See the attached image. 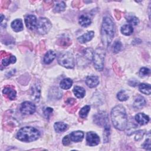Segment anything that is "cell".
<instances>
[{
	"label": "cell",
	"mask_w": 151,
	"mask_h": 151,
	"mask_svg": "<svg viewBox=\"0 0 151 151\" xmlns=\"http://www.w3.org/2000/svg\"><path fill=\"white\" fill-rule=\"evenodd\" d=\"M111 119L114 127L119 130H124L127 124V116L125 108L117 105L111 111Z\"/></svg>",
	"instance_id": "1"
},
{
	"label": "cell",
	"mask_w": 151,
	"mask_h": 151,
	"mask_svg": "<svg viewBox=\"0 0 151 151\" xmlns=\"http://www.w3.org/2000/svg\"><path fill=\"white\" fill-rule=\"evenodd\" d=\"M114 35V26L111 18L105 17L103 18L101 28V41L105 47H108L112 41Z\"/></svg>",
	"instance_id": "2"
},
{
	"label": "cell",
	"mask_w": 151,
	"mask_h": 151,
	"mask_svg": "<svg viewBox=\"0 0 151 151\" xmlns=\"http://www.w3.org/2000/svg\"><path fill=\"white\" fill-rule=\"evenodd\" d=\"M40 136V132L35 128L27 126L21 128L17 134V138L25 142H31L36 140Z\"/></svg>",
	"instance_id": "3"
},
{
	"label": "cell",
	"mask_w": 151,
	"mask_h": 151,
	"mask_svg": "<svg viewBox=\"0 0 151 151\" xmlns=\"http://www.w3.org/2000/svg\"><path fill=\"white\" fill-rule=\"evenodd\" d=\"M105 57V50L102 47H98L93 52V60L94 66L97 71H101L103 69Z\"/></svg>",
	"instance_id": "4"
},
{
	"label": "cell",
	"mask_w": 151,
	"mask_h": 151,
	"mask_svg": "<svg viewBox=\"0 0 151 151\" xmlns=\"http://www.w3.org/2000/svg\"><path fill=\"white\" fill-rule=\"evenodd\" d=\"M58 62L60 65L67 68H73L75 65L74 58L70 52H63L58 57Z\"/></svg>",
	"instance_id": "5"
},
{
	"label": "cell",
	"mask_w": 151,
	"mask_h": 151,
	"mask_svg": "<svg viewBox=\"0 0 151 151\" xmlns=\"http://www.w3.org/2000/svg\"><path fill=\"white\" fill-rule=\"evenodd\" d=\"M51 27V23L48 19L44 17L39 18L37 24V31L40 34L44 35L47 34Z\"/></svg>",
	"instance_id": "6"
},
{
	"label": "cell",
	"mask_w": 151,
	"mask_h": 151,
	"mask_svg": "<svg viewBox=\"0 0 151 151\" xmlns=\"http://www.w3.org/2000/svg\"><path fill=\"white\" fill-rule=\"evenodd\" d=\"M94 122L99 126H104L106 123H109L107 114L106 111H100L94 116Z\"/></svg>",
	"instance_id": "7"
},
{
	"label": "cell",
	"mask_w": 151,
	"mask_h": 151,
	"mask_svg": "<svg viewBox=\"0 0 151 151\" xmlns=\"http://www.w3.org/2000/svg\"><path fill=\"white\" fill-rule=\"evenodd\" d=\"M35 106L30 101H25L21 104L20 111L24 114H32L35 111Z\"/></svg>",
	"instance_id": "8"
},
{
	"label": "cell",
	"mask_w": 151,
	"mask_h": 151,
	"mask_svg": "<svg viewBox=\"0 0 151 151\" xmlns=\"http://www.w3.org/2000/svg\"><path fill=\"white\" fill-rule=\"evenodd\" d=\"M86 142L87 145L90 146H96L100 143V137L96 133L89 132L86 135Z\"/></svg>",
	"instance_id": "9"
},
{
	"label": "cell",
	"mask_w": 151,
	"mask_h": 151,
	"mask_svg": "<svg viewBox=\"0 0 151 151\" xmlns=\"http://www.w3.org/2000/svg\"><path fill=\"white\" fill-rule=\"evenodd\" d=\"M31 97L32 100L35 102H38L41 94V88L40 84H38V83L34 84L31 87Z\"/></svg>",
	"instance_id": "10"
},
{
	"label": "cell",
	"mask_w": 151,
	"mask_h": 151,
	"mask_svg": "<svg viewBox=\"0 0 151 151\" xmlns=\"http://www.w3.org/2000/svg\"><path fill=\"white\" fill-rule=\"evenodd\" d=\"M25 23L28 28L33 29L35 28L37 24V18L35 15H28L25 18Z\"/></svg>",
	"instance_id": "11"
},
{
	"label": "cell",
	"mask_w": 151,
	"mask_h": 151,
	"mask_svg": "<svg viewBox=\"0 0 151 151\" xmlns=\"http://www.w3.org/2000/svg\"><path fill=\"white\" fill-rule=\"evenodd\" d=\"M93 52H94L91 48H88L85 49L83 51V54L81 57L82 61H81L84 62V60H86L88 62V63H90L91 61H92V60H93Z\"/></svg>",
	"instance_id": "12"
},
{
	"label": "cell",
	"mask_w": 151,
	"mask_h": 151,
	"mask_svg": "<svg viewBox=\"0 0 151 151\" xmlns=\"http://www.w3.org/2000/svg\"><path fill=\"white\" fill-rule=\"evenodd\" d=\"M2 93L4 94V95L7 97L8 99H10V100H14L16 98V91L14 90V88H12L11 87H5Z\"/></svg>",
	"instance_id": "13"
},
{
	"label": "cell",
	"mask_w": 151,
	"mask_h": 151,
	"mask_svg": "<svg viewBox=\"0 0 151 151\" xmlns=\"http://www.w3.org/2000/svg\"><path fill=\"white\" fill-rule=\"evenodd\" d=\"M86 83L88 87L94 88L99 84V78L96 76H90L86 78Z\"/></svg>",
	"instance_id": "14"
},
{
	"label": "cell",
	"mask_w": 151,
	"mask_h": 151,
	"mask_svg": "<svg viewBox=\"0 0 151 151\" xmlns=\"http://www.w3.org/2000/svg\"><path fill=\"white\" fill-rule=\"evenodd\" d=\"M71 140L74 142H81L84 137V133L82 131L77 130L73 132L70 134Z\"/></svg>",
	"instance_id": "15"
},
{
	"label": "cell",
	"mask_w": 151,
	"mask_h": 151,
	"mask_svg": "<svg viewBox=\"0 0 151 151\" xmlns=\"http://www.w3.org/2000/svg\"><path fill=\"white\" fill-rule=\"evenodd\" d=\"M135 120L139 124L144 125L149 122V117L143 113H139L135 116Z\"/></svg>",
	"instance_id": "16"
},
{
	"label": "cell",
	"mask_w": 151,
	"mask_h": 151,
	"mask_svg": "<svg viewBox=\"0 0 151 151\" xmlns=\"http://www.w3.org/2000/svg\"><path fill=\"white\" fill-rule=\"evenodd\" d=\"M94 33L93 31H88L85 34H84L83 35H82L81 36L79 37L78 38V41L80 42V43H86L88 41H90L94 37Z\"/></svg>",
	"instance_id": "17"
},
{
	"label": "cell",
	"mask_w": 151,
	"mask_h": 151,
	"mask_svg": "<svg viewBox=\"0 0 151 151\" xmlns=\"http://www.w3.org/2000/svg\"><path fill=\"white\" fill-rule=\"evenodd\" d=\"M146 104V100L145 98L141 96H139L135 99L133 103V107L136 109H140Z\"/></svg>",
	"instance_id": "18"
},
{
	"label": "cell",
	"mask_w": 151,
	"mask_h": 151,
	"mask_svg": "<svg viewBox=\"0 0 151 151\" xmlns=\"http://www.w3.org/2000/svg\"><path fill=\"white\" fill-rule=\"evenodd\" d=\"M11 25L13 30L15 32H19L23 29L22 21L20 19H17L13 21Z\"/></svg>",
	"instance_id": "19"
},
{
	"label": "cell",
	"mask_w": 151,
	"mask_h": 151,
	"mask_svg": "<svg viewBox=\"0 0 151 151\" xmlns=\"http://www.w3.org/2000/svg\"><path fill=\"white\" fill-rule=\"evenodd\" d=\"M55 53L52 50L48 51L44 55L43 61L45 64H48L51 63L55 58Z\"/></svg>",
	"instance_id": "20"
},
{
	"label": "cell",
	"mask_w": 151,
	"mask_h": 151,
	"mask_svg": "<svg viewBox=\"0 0 151 151\" xmlns=\"http://www.w3.org/2000/svg\"><path fill=\"white\" fill-rule=\"evenodd\" d=\"M57 44L63 48H66L71 44V41L68 37H61L58 38L57 41Z\"/></svg>",
	"instance_id": "21"
},
{
	"label": "cell",
	"mask_w": 151,
	"mask_h": 151,
	"mask_svg": "<svg viewBox=\"0 0 151 151\" xmlns=\"http://www.w3.org/2000/svg\"><path fill=\"white\" fill-rule=\"evenodd\" d=\"M54 130L57 133H61L65 131L68 129V126L63 122H56L54 125Z\"/></svg>",
	"instance_id": "22"
},
{
	"label": "cell",
	"mask_w": 151,
	"mask_h": 151,
	"mask_svg": "<svg viewBox=\"0 0 151 151\" xmlns=\"http://www.w3.org/2000/svg\"><path fill=\"white\" fill-rule=\"evenodd\" d=\"M139 89L140 92L145 94L149 95L151 93V87L149 84L146 83H142L140 84L139 86Z\"/></svg>",
	"instance_id": "23"
},
{
	"label": "cell",
	"mask_w": 151,
	"mask_h": 151,
	"mask_svg": "<svg viewBox=\"0 0 151 151\" xmlns=\"http://www.w3.org/2000/svg\"><path fill=\"white\" fill-rule=\"evenodd\" d=\"M73 84V81L70 78H64L60 82V86L62 89L68 90L69 89Z\"/></svg>",
	"instance_id": "24"
},
{
	"label": "cell",
	"mask_w": 151,
	"mask_h": 151,
	"mask_svg": "<svg viewBox=\"0 0 151 151\" xmlns=\"http://www.w3.org/2000/svg\"><path fill=\"white\" fill-rule=\"evenodd\" d=\"M73 92L74 95L77 98H83L85 96L86 91L84 88L80 86H76L73 89Z\"/></svg>",
	"instance_id": "25"
},
{
	"label": "cell",
	"mask_w": 151,
	"mask_h": 151,
	"mask_svg": "<svg viewBox=\"0 0 151 151\" xmlns=\"http://www.w3.org/2000/svg\"><path fill=\"white\" fill-rule=\"evenodd\" d=\"M62 96V92L60 91L58 88L54 87L52 88V90H50L49 93V96H51V97L54 98L55 99H60Z\"/></svg>",
	"instance_id": "26"
},
{
	"label": "cell",
	"mask_w": 151,
	"mask_h": 151,
	"mask_svg": "<svg viewBox=\"0 0 151 151\" xmlns=\"http://www.w3.org/2000/svg\"><path fill=\"white\" fill-rule=\"evenodd\" d=\"M121 32L123 34L125 35H131L133 32V28L132 27V25L127 24L123 25L121 28Z\"/></svg>",
	"instance_id": "27"
},
{
	"label": "cell",
	"mask_w": 151,
	"mask_h": 151,
	"mask_svg": "<svg viewBox=\"0 0 151 151\" xmlns=\"http://www.w3.org/2000/svg\"><path fill=\"white\" fill-rule=\"evenodd\" d=\"M91 19L86 17V16H84V15H81L80 17V19H79V23L80 24L84 27H88V25H90L91 24Z\"/></svg>",
	"instance_id": "28"
},
{
	"label": "cell",
	"mask_w": 151,
	"mask_h": 151,
	"mask_svg": "<svg viewBox=\"0 0 151 151\" xmlns=\"http://www.w3.org/2000/svg\"><path fill=\"white\" fill-rule=\"evenodd\" d=\"M104 130L103 133V139L105 143L109 141V137L110 133V126L109 123H106L104 126Z\"/></svg>",
	"instance_id": "29"
},
{
	"label": "cell",
	"mask_w": 151,
	"mask_h": 151,
	"mask_svg": "<svg viewBox=\"0 0 151 151\" xmlns=\"http://www.w3.org/2000/svg\"><path fill=\"white\" fill-rule=\"evenodd\" d=\"M66 5L64 1H58L55 5L54 11L55 12H61L64 11Z\"/></svg>",
	"instance_id": "30"
},
{
	"label": "cell",
	"mask_w": 151,
	"mask_h": 151,
	"mask_svg": "<svg viewBox=\"0 0 151 151\" xmlns=\"http://www.w3.org/2000/svg\"><path fill=\"white\" fill-rule=\"evenodd\" d=\"M90 110V107L88 105H86L83 107H82L79 112L80 117L82 119H85L87 117Z\"/></svg>",
	"instance_id": "31"
},
{
	"label": "cell",
	"mask_w": 151,
	"mask_h": 151,
	"mask_svg": "<svg viewBox=\"0 0 151 151\" xmlns=\"http://www.w3.org/2000/svg\"><path fill=\"white\" fill-rule=\"evenodd\" d=\"M16 57L14 55H11L9 57V58L6 59H3L2 61V63L4 66H8L10 64H14L16 62Z\"/></svg>",
	"instance_id": "32"
},
{
	"label": "cell",
	"mask_w": 151,
	"mask_h": 151,
	"mask_svg": "<svg viewBox=\"0 0 151 151\" xmlns=\"http://www.w3.org/2000/svg\"><path fill=\"white\" fill-rule=\"evenodd\" d=\"M126 20L128 22L133 25H136L139 22V19L134 15H128L126 17Z\"/></svg>",
	"instance_id": "33"
},
{
	"label": "cell",
	"mask_w": 151,
	"mask_h": 151,
	"mask_svg": "<svg viewBox=\"0 0 151 151\" xmlns=\"http://www.w3.org/2000/svg\"><path fill=\"white\" fill-rule=\"evenodd\" d=\"M117 99L121 101H126L129 99V96L126 93L125 91L124 90H122L120 91H119L117 93Z\"/></svg>",
	"instance_id": "34"
},
{
	"label": "cell",
	"mask_w": 151,
	"mask_h": 151,
	"mask_svg": "<svg viewBox=\"0 0 151 151\" xmlns=\"http://www.w3.org/2000/svg\"><path fill=\"white\" fill-rule=\"evenodd\" d=\"M122 44L121 43V42L120 41H114L113 45V51L114 53H117L119 52L121 48H122Z\"/></svg>",
	"instance_id": "35"
},
{
	"label": "cell",
	"mask_w": 151,
	"mask_h": 151,
	"mask_svg": "<svg viewBox=\"0 0 151 151\" xmlns=\"http://www.w3.org/2000/svg\"><path fill=\"white\" fill-rule=\"evenodd\" d=\"M52 111H53V110H52V108H51V107H46L44 110V114L45 117L47 119H48L50 118V116L51 115Z\"/></svg>",
	"instance_id": "36"
},
{
	"label": "cell",
	"mask_w": 151,
	"mask_h": 151,
	"mask_svg": "<svg viewBox=\"0 0 151 151\" xmlns=\"http://www.w3.org/2000/svg\"><path fill=\"white\" fill-rule=\"evenodd\" d=\"M113 68L114 69V72L116 73V74H117L119 76H122V71L120 70V68L119 67V65L117 64V63H115L113 65Z\"/></svg>",
	"instance_id": "37"
},
{
	"label": "cell",
	"mask_w": 151,
	"mask_h": 151,
	"mask_svg": "<svg viewBox=\"0 0 151 151\" xmlns=\"http://www.w3.org/2000/svg\"><path fill=\"white\" fill-rule=\"evenodd\" d=\"M150 73V70L147 68L146 67H142V68L140 69L139 71V74L141 76H146L149 74Z\"/></svg>",
	"instance_id": "38"
},
{
	"label": "cell",
	"mask_w": 151,
	"mask_h": 151,
	"mask_svg": "<svg viewBox=\"0 0 151 151\" xmlns=\"http://www.w3.org/2000/svg\"><path fill=\"white\" fill-rule=\"evenodd\" d=\"M143 147L146 150H150V139L149 137L146 140V141L144 142V143L142 145Z\"/></svg>",
	"instance_id": "39"
},
{
	"label": "cell",
	"mask_w": 151,
	"mask_h": 151,
	"mask_svg": "<svg viewBox=\"0 0 151 151\" xmlns=\"http://www.w3.org/2000/svg\"><path fill=\"white\" fill-rule=\"evenodd\" d=\"M65 103L67 104H68L70 106H73L76 103V100L73 98L68 97V98L65 99Z\"/></svg>",
	"instance_id": "40"
},
{
	"label": "cell",
	"mask_w": 151,
	"mask_h": 151,
	"mask_svg": "<svg viewBox=\"0 0 151 151\" xmlns=\"http://www.w3.org/2000/svg\"><path fill=\"white\" fill-rule=\"evenodd\" d=\"M78 108V105H77V106L73 105V106H70L69 107H67V110L70 113H74L77 111Z\"/></svg>",
	"instance_id": "41"
},
{
	"label": "cell",
	"mask_w": 151,
	"mask_h": 151,
	"mask_svg": "<svg viewBox=\"0 0 151 151\" xmlns=\"http://www.w3.org/2000/svg\"><path fill=\"white\" fill-rule=\"evenodd\" d=\"M53 6L52 1H44V7L45 9H48Z\"/></svg>",
	"instance_id": "42"
},
{
	"label": "cell",
	"mask_w": 151,
	"mask_h": 151,
	"mask_svg": "<svg viewBox=\"0 0 151 151\" xmlns=\"http://www.w3.org/2000/svg\"><path fill=\"white\" fill-rule=\"evenodd\" d=\"M71 142L70 137H68V136H65L64 137L63 139V144L64 146H68L70 145Z\"/></svg>",
	"instance_id": "43"
},
{
	"label": "cell",
	"mask_w": 151,
	"mask_h": 151,
	"mask_svg": "<svg viewBox=\"0 0 151 151\" xmlns=\"http://www.w3.org/2000/svg\"><path fill=\"white\" fill-rule=\"evenodd\" d=\"M13 129H14V125L12 123L7 124L4 126V129H5L7 131L11 132L13 130Z\"/></svg>",
	"instance_id": "44"
},
{
	"label": "cell",
	"mask_w": 151,
	"mask_h": 151,
	"mask_svg": "<svg viewBox=\"0 0 151 151\" xmlns=\"http://www.w3.org/2000/svg\"><path fill=\"white\" fill-rule=\"evenodd\" d=\"M114 16L117 20H119L121 18V12L118 9L114 10Z\"/></svg>",
	"instance_id": "45"
},
{
	"label": "cell",
	"mask_w": 151,
	"mask_h": 151,
	"mask_svg": "<svg viewBox=\"0 0 151 151\" xmlns=\"http://www.w3.org/2000/svg\"><path fill=\"white\" fill-rule=\"evenodd\" d=\"M11 1H2V5L1 6L2 8H7L9 6Z\"/></svg>",
	"instance_id": "46"
},
{
	"label": "cell",
	"mask_w": 151,
	"mask_h": 151,
	"mask_svg": "<svg viewBox=\"0 0 151 151\" xmlns=\"http://www.w3.org/2000/svg\"><path fill=\"white\" fill-rule=\"evenodd\" d=\"M81 2L80 1H74L72 2V5L73 7L76 8H79L80 6Z\"/></svg>",
	"instance_id": "47"
},
{
	"label": "cell",
	"mask_w": 151,
	"mask_h": 151,
	"mask_svg": "<svg viewBox=\"0 0 151 151\" xmlns=\"http://www.w3.org/2000/svg\"><path fill=\"white\" fill-rule=\"evenodd\" d=\"M10 55V54L6 52V51H1V57L2 58V57H8V56H9Z\"/></svg>",
	"instance_id": "48"
}]
</instances>
